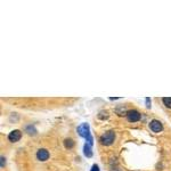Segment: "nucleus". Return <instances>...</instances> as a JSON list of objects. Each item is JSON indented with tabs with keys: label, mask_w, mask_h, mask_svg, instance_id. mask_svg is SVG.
Masks as SVG:
<instances>
[{
	"label": "nucleus",
	"mask_w": 171,
	"mask_h": 171,
	"mask_svg": "<svg viewBox=\"0 0 171 171\" xmlns=\"http://www.w3.org/2000/svg\"><path fill=\"white\" fill-rule=\"evenodd\" d=\"M83 154L87 157H91L92 156V151H91V145H89L88 143L84 144L83 146Z\"/></svg>",
	"instance_id": "nucleus-7"
},
{
	"label": "nucleus",
	"mask_w": 171,
	"mask_h": 171,
	"mask_svg": "<svg viewBox=\"0 0 171 171\" xmlns=\"http://www.w3.org/2000/svg\"><path fill=\"white\" fill-rule=\"evenodd\" d=\"M115 113L118 114V115L123 116V115H127V113H128V111H127L126 107H124L123 105H121V106H118V107L115 108Z\"/></svg>",
	"instance_id": "nucleus-8"
},
{
	"label": "nucleus",
	"mask_w": 171,
	"mask_h": 171,
	"mask_svg": "<svg viewBox=\"0 0 171 171\" xmlns=\"http://www.w3.org/2000/svg\"><path fill=\"white\" fill-rule=\"evenodd\" d=\"M21 137H22L21 130L16 129L9 133V135H8V140H9L11 143H16V142H18V140L21 139Z\"/></svg>",
	"instance_id": "nucleus-5"
},
{
	"label": "nucleus",
	"mask_w": 171,
	"mask_h": 171,
	"mask_svg": "<svg viewBox=\"0 0 171 171\" xmlns=\"http://www.w3.org/2000/svg\"><path fill=\"white\" fill-rule=\"evenodd\" d=\"M115 140V133L113 130H108L106 133H104L99 137V142H101V145H105V146H110L112 144L114 143Z\"/></svg>",
	"instance_id": "nucleus-2"
},
{
	"label": "nucleus",
	"mask_w": 171,
	"mask_h": 171,
	"mask_svg": "<svg viewBox=\"0 0 171 171\" xmlns=\"http://www.w3.org/2000/svg\"><path fill=\"white\" fill-rule=\"evenodd\" d=\"M127 120L129 121V122H137V121H139L142 119V114H140L139 112L137 111V110H130L128 111L127 113Z\"/></svg>",
	"instance_id": "nucleus-3"
},
{
	"label": "nucleus",
	"mask_w": 171,
	"mask_h": 171,
	"mask_svg": "<svg viewBox=\"0 0 171 171\" xmlns=\"http://www.w3.org/2000/svg\"><path fill=\"white\" fill-rule=\"evenodd\" d=\"M107 118H108L107 112H101V113H99V114H98V119H101V120L107 119Z\"/></svg>",
	"instance_id": "nucleus-12"
},
{
	"label": "nucleus",
	"mask_w": 171,
	"mask_h": 171,
	"mask_svg": "<svg viewBox=\"0 0 171 171\" xmlns=\"http://www.w3.org/2000/svg\"><path fill=\"white\" fill-rule=\"evenodd\" d=\"M162 101H163L165 107L171 108V97H163L162 98Z\"/></svg>",
	"instance_id": "nucleus-10"
},
{
	"label": "nucleus",
	"mask_w": 171,
	"mask_h": 171,
	"mask_svg": "<svg viewBox=\"0 0 171 171\" xmlns=\"http://www.w3.org/2000/svg\"><path fill=\"white\" fill-rule=\"evenodd\" d=\"M78 133H79V136H81L82 138H86L88 144L92 146L94 139H92V136H91L90 133V128H89V124H88V123H82V124H80V126L78 127Z\"/></svg>",
	"instance_id": "nucleus-1"
},
{
	"label": "nucleus",
	"mask_w": 171,
	"mask_h": 171,
	"mask_svg": "<svg viewBox=\"0 0 171 171\" xmlns=\"http://www.w3.org/2000/svg\"><path fill=\"white\" fill-rule=\"evenodd\" d=\"M90 171H99V167H98L97 164H94V165L91 167V170Z\"/></svg>",
	"instance_id": "nucleus-14"
},
{
	"label": "nucleus",
	"mask_w": 171,
	"mask_h": 171,
	"mask_svg": "<svg viewBox=\"0 0 171 171\" xmlns=\"http://www.w3.org/2000/svg\"><path fill=\"white\" fill-rule=\"evenodd\" d=\"M150 129L153 131V133H161L163 130V126L162 123L159 121V120H152L150 122Z\"/></svg>",
	"instance_id": "nucleus-4"
},
{
	"label": "nucleus",
	"mask_w": 171,
	"mask_h": 171,
	"mask_svg": "<svg viewBox=\"0 0 171 171\" xmlns=\"http://www.w3.org/2000/svg\"><path fill=\"white\" fill-rule=\"evenodd\" d=\"M64 146L66 147V148H73V146H74L73 139H71V138H66V139L64 140Z\"/></svg>",
	"instance_id": "nucleus-9"
},
{
	"label": "nucleus",
	"mask_w": 171,
	"mask_h": 171,
	"mask_svg": "<svg viewBox=\"0 0 171 171\" xmlns=\"http://www.w3.org/2000/svg\"><path fill=\"white\" fill-rule=\"evenodd\" d=\"M146 107L147 108H151V98L150 97L146 98Z\"/></svg>",
	"instance_id": "nucleus-15"
},
{
	"label": "nucleus",
	"mask_w": 171,
	"mask_h": 171,
	"mask_svg": "<svg viewBox=\"0 0 171 171\" xmlns=\"http://www.w3.org/2000/svg\"><path fill=\"white\" fill-rule=\"evenodd\" d=\"M49 156H50V154H49V152L46 150V148H40V150H38V152H37V159H38L39 161H41V162L47 161L49 159Z\"/></svg>",
	"instance_id": "nucleus-6"
},
{
	"label": "nucleus",
	"mask_w": 171,
	"mask_h": 171,
	"mask_svg": "<svg viewBox=\"0 0 171 171\" xmlns=\"http://www.w3.org/2000/svg\"><path fill=\"white\" fill-rule=\"evenodd\" d=\"M25 131H26L29 135H35V133H37V130L34 129V127L32 126V124L26 127V128H25Z\"/></svg>",
	"instance_id": "nucleus-11"
},
{
	"label": "nucleus",
	"mask_w": 171,
	"mask_h": 171,
	"mask_svg": "<svg viewBox=\"0 0 171 171\" xmlns=\"http://www.w3.org/2000/svg\"><path fill=\"white\" fill-rule=\"evenodd\" d=\"M0 160H1V168H4L5 167V164H6V159H5V156H1L0 157Z\"/></svg>",
	"instance_id": "nucleus-13"
}]
</instances>
